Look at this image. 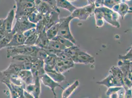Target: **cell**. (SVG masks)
Returning a JSON list of instances; mask_svg holds the SVG:
<instances>
[{
  "label": "cell",
  "instance_id": "cell-1",
  "mask_svg": "<svg viewBox=\"0 0 132 98\" xmlns=\"http://www.w3.org/2000/svg\"><path fill=\"white\" fill-rule=\"evenodd\" d=\"M39 48L36 46H30L25 45L16 47H8L7 48L6 56L7 58H12L17 55H28L36 57L37 52Z\"/></svg>",
  "mask_w": 132,
  "mask_h": 98
},
{
  "label": "cell",
  "instance_id": "cell-2",
  "mask_svg": "<svg viewBox=\"0 0 132 98\" xmlns=\"http://www.w3.org/2000/svg\"><path fill=\"white\" fill-rule=\"evenodd\" d=\"M73 19L71 15L69 16L60 18L59 21V27L57 35L67 39L76 45V40L72 35L70 27V22Z\"/></svg>",
  "mask_w": 132,
  "mask_h": 98
},
{
  "label": "cell",
  "instance_id": "cell-3",
  "mask_svg": "<svg viewBox=\"0 0 132 98\" xmlns=\"http://www.w3.org/2000/svg\"><path fill=\"white\" fill-rule=\"evenodd\" d=\"M88 5L82 7L77 8L71 15L74 19L77 18L81 20H86L88 17L93 14L95 9L94 1H89Z\"/></svg>",
  "mask_w": 132,
  "mask_h": 98
},
{
  "label": "cell",
  "instance_id": "cell-4",
  "mask_svg": "<svg viewBox=\"0 0 132 98\" xmlns=\"http://www.w3.org/2000/svg\"><path fill=\"white\" fill-rule=\"evenodd\" d=\"M103 14L104 21L110 24L114 27H120V24L118 22L119 16L117 13L113 11L112 9L106 8L104 6L98 8Z\"/></svg>",
  "mask_w": 132,
  "mask_h": 98
},
{
  "label": "cell",
  "instance_id": "cell-5",
  "mask_svg": "<svg viewBox=\"0 0 132 98\" xmlns=\"http://www.w3.org/2000/svg\"><path fill=\"white\" fill-rule=\"evenodd\" d=\"M75 63H80L87 65L95 62V58L93 56L80 50L77 52L76 55L72 58Z\"/></svg>",
  "mask_w": 132,
  "mask_h": 98
},
{
  "label": "cell",
  "instance_id": "cell-6",
  "mask_svg": "<svg viewBox=\"0 0 132 98\" xmlns=\"http://www.w3.org/2000/svg\"><path fill=\"white\" fill-rule=\"evenodd\" d=\"M36 27V25L30 22L28 19L22 21H15V24L12 27V33L13 34H23L28 30Z\"/></svg>",
  "mask_w": 132,
  "mask_h": 98
},
{
  "label": "cell",
  "instance_id": "cell-7",
  "mask_svg": "<svg viewBox=\"0 0 132 98\" xmlns=\"http://www.w3.org/2000/svg\"><path fill=\"white\" fill-rule=\"evenodd\" d=\"M75 64V63L72 60H64L57 56L54 70L63 74L65 72L74 67Z\"/></svg>",
  "mask_w": 132,
  "mask_h": 98
},
{
  "label": "cell",
  "instance_id": "cell-8",
  "mask_svg": "<svg viewBox=\"0 0 132 98\" xmlns=\"http://www.w3.org/2000/svg\"><path fill=\"white\" fill-rule=\"evenodd\" d=\"M39 80L41 81L44 85L49 87L51 89V91L53 93L54 95V98H57V95L55 92V89L57 87H60L63 90L64 89L63 87L61 86L60 84L54 82L52 79H51L46 74H44L42 76H39Z\"/></svg>",
  "mask_w": 132,
  "mask_h": 98
},
{
  "label": "cell",
  "instance_id": "cell-9",
  "mask_svg": "<svg viewBox=\"0 0 132 98\" xmlns=\"http://www.w3.org/2000/svg\"><path fill=\"white\" fill-rule=\"evenodd\" d=\"M60 13V11H52L44 17L43 19L46 25L45 31L51 26L59 22L60 19L59 17Z\"/></svg>",
  "mask_w": 132,
  "mask_h": 98
},
{
  "label": "cell",
  "instance_id": "cell-10",
  "mask_svg": "<svg viewBox=\"0 0 132 98\" xmlns=\"http://www.w3.org/2000/svg\"><path fill=\"white\" fill-rule=\"evenodd\" d=\"M15 9L14 8L11 9L8 13L6 17L4 20L3 27L7 34L12 32L13 23L15 19Z\"/></svg>",
  "mask_w": 132,
  "mask_h": 98
},
{
  "label": "cell",
  "instance_id": "cell-11",
  "mask_svg": "<svg viewBox=\"0 0 132 98\" xmlns=\"http://www.w3.org/2000/svg\"><path fill=\"white\" fill-rule=\"evenodd\" d=\"M96 83L100 85H104L108 88L112 87H123L121 83L118 82L110 74L104 79L101 81L97 82Z\"/></svg>",
  "mask_w": 132,
  "mask_h": 98
},
{
  "label": "cell",
  "instance_id": "cell-12",
  "mask_svg": "<svg viewBox=\"0 0 132 98\" xmlns=\"http://www.w3.org/2000/svg\"><path fill=\"white\" fill-rule=\"evenodd\" d=\"M36 9L44 16L50 12L54 11L50 5L44 1H35Z\"/></svg>",
  "mask_w": 132,
  "mask_h": 98
},
{
  "label": "cell",
  "instance_id": "cell-13",
  "mask_svg": "<svg viewBox=\"0 0 132 98\" xmlns=\"http://www.w3.org/2000/svg\"><path fill=\"white\" fill-rule=\"evenodd\" d=\"M44 69L45 73L56 82L59 83L65 81V77L62 74L57 72L53 69L50 68L44 65Z\"/></svg>",
  "mask_w": 132,
  "mask_h": 98
},
{
  "label": "cell",
  "instance_id": "cell-14",
  "mask_svg": "<svg viewBox=\"0 0 132 98\" xmlns=\"http://www.w3.org/2000/svg\"><path fill=\"white\" fill-rule=\"evenodd\" d=\"M31 71L33 74L34 79L39 77L45 74L44 60H37L33 63Z\"/></svg>",
  "mask_w": 132,
  "mask_h": 98
},
{
  "label": "cell",
  "instance_id": "cell-15",
  "mask_svg": "<svg viewBox=\"0 0 132 98\" xmlns=\"http://www.w3.org/2000/svg\"><path fill=\"white\" fill-rule=\"evenodd\" d=\"M26 40V38L24 35L23 34H21V33L14 34L10 43L8 44L7 46V48L23 45H24Z\"/></svg>",
  "mask_w": 132,
  "mask_h": 98
},
{
  "label": "cell",
  "instance_id": "cell-16",
  "mask_svg": "<svg viewBox=\"0 0 132 98\" xmlns=\"http://www.w3.org/2000/svg\"><path fill=\"white\" fill-rule=\"evenodd\" d=\"M50 41V39L47 37L45 31H43L39 33L35 46L41 49H46L48 47Z\"/></svg>",
  "mask_w": 132,
  "mask_h": 98
},
{
  "label": "cell",
  "instance_id": "cell-17",
  "mask_svg": "<svg viewBox=\"0 0 132 98\" xmlns=\"http://www.w3.org/2000/svg\"><path fill=\"white\" fill-rule=\"evenodd\" d=\"M17 76L24 82L25 85L34 83V77L31 70H22L18 73Z\"/></svg>",
  "mask_w": 132,
  "mask_h": 98
},
{
  "label": "cell",
  "instance_id": "cell-18",
  "mask_svg": "<svg viewBox=\"0 0 132 98\" xmlns=\"http://www.w3.org/2000/svg\"><path fill=\"white\" fill-rule=\"evenodd\" d=\"M15 11H21L24 9L31 8L35 7V1L28 0H19L15 1Z\"/></svg>",
  "mask_w": 132,
  "mask_h": 98
},
{
  "label": "cell",
  "instance_id": "cell-19",
  "mask_svg": "<svg viewBox=\"0 0 132 98\" xmlns=\"http://www.w3.org/2000/svg\"><path fill=\"white\" fill-rule=\"evenodd\" d=\"M56 6L57 8H61L65 9L66 10L72 13L75 11L77 7L73 6L67 0H57Z\"/></svg>",
  "mask_w": 132,
  "mask_h": 98
},
{
  "label": "cell",
  "instance_id": "cell-20",
  "mask_svg": "<svg viewBox=\"0 0 132 98\" xmlns=\"http://www.w3.org/2000/svg\"><path fill=\"white\" fill-rule=\"evenodd\" d=\"M12 60L16 61L23 63H33L38 60L36 57L28 55H17L12 57Z\"/></svg>",
  "mask_w": 132,
  "mask_h": 98
},
{
  "label": "cell",
  "instance_id": "cell-21",
  "mask_svg": "<svg viewBox=\"0 0 132 98\" xmlns=\"http://www.w3.org/2000/svg\"><path fill=\"white\" fill-rule=\"evenodd\" d=\"M79 82L77 80L73 82L72 84L67 87L66 89H64L62 94V98H69L75 90L79 86Z\"/></svg>",
  "mask_w": 132,
  "mask_h": 98
},
{
  "label": "cell",
  "instance_id": "cell-22",
  "mask_svg": "<svg viewBox=\"0 0 132 98\" xmlns=\"http://www.w3.org/2000/svg\"><path fill=\"white\" fill-rule=\"evenodd\" d=\"M131 12L132 10H131V8L126 3L121 1V2L119 4L117 13L118 14L119 16H121L122 19L124 18L127 13Z\"/></svg>",
  "mask_w": 132,
  "mask_h": 98
},
{
  "label": "cell",
  "instance_id": "cell-23",
  "mask_svg": "<svg viewBox=\"0 0 132 98\" xmlns=\"http://www.w3.org/2000/svg\"><path fill=\"white\" fill-rule=\"evenodd\" d=\"M109 73L112 76L114 77L118 82H120L122 84V86H123V75L120 69L118 67L112 66L110 68Z\"/></svg>",
  "mask_w": 132,
  "mask_h": 98
},
{
  "label": "cell",
  "instance_id": "cell-24",
  "mask_svg": "<svg viewBox=\"0 0 132 98\" xmlns=\"http://www.w3.org/2000/svg\"><path fill=\"white\" fill-rule=\"evenodd\" d=\"M59 23L58 22L57 23L55 24L54 25L51 26L47 30L45 31L47 37L50 40L55 38V37L57 35L58 30H59Z\"/></svg>",
  "mask_w": 132,
  "mask_h": 98
},
{
  "label": "cell",
  "instance_id": "cell-25",
  "mask_svg": "<svg viewBox=\"0 0 132 98\" xmlns=\"http://www.w3.org/2000/svg\"><path fill=\"white\" fill-rule=\"evenodd\" d=\"M96 21V25L98 27H102L104 24V20L102 12L98 8H95L93 13Z\"/></svg>",
  "mask_w": 132,
  "mask_h": 98
},
{
  "label": "cell",
  "instance_id": "cell-26",
  "mask_svg": "<svg viewBox=\"0 0 132 98\" xmlns=\"http://www.w3.org/2000/svg\"><path fill=\"white\" fill-rule=\"evenodd\" d=\"M44 16L36 10V9L33 11L32 13L28 16V20L34 24H37L38 22L42 20Z\"/></svg>",
  "mask_w": 132,
  "mask_h": 98
},
{
  "label": "cell",
  "instance_id": "cell-27",
  "mask_svg": "<svg viewBox=\"0 0 132 98\" xmlns=\"http://www.w3.org/2000/svg\"><path fill=\"white\" fill-rule=\"evenodd\" d=\"M34 88L32 95L34 98H39L40 94V83L39 77L34 79Z\"/></svg>",
  "mask_w": 132,
  "mask_h": 98
},
{
  "label": "cell",
  "instance_id": "cell-28",
  "mask_svg": "<svg viewBox=\"0 0 132 98\" xmlns=\"http://www.w3.org/2000/svg\"><path fill=\"white\" fill-rule=\"evenodd\" d=\"M57 56L55 55H49L44 60V65L50 68L54 69Z\"/></svg>",
  "mask_w": 132,
  "mask_h": 98
},
{
  "label": "cell",
  "instance_id": "cell-29",
  "mask_svg": "<svg viewBox=\"0 0 132 98\" xmlns=\"http://www.w3.org/2000/svg\"><path fill=\"white\" fill-rule=\"evenodd\" d=\"M48 48L53 49L57 52L63 51L67 49L66 47L62 45L59 42L53 39L50 40L48 46Z\"/></svg>",
  "mask_w": 132,
  "mask_h": 98
},
{
  "label": "cell",
  "instance_id": "cell-30",
  "mask_svg": "<svg viewBox=\"0 0 132 98\" xmlns=\"http://www.w3.org/2000/svg\"><path fill=\"white\" fill-rule=\"evenodd\" d=\"M13 34H14L12 32L9 33L6 36L0 40V50L4 48L7 47L8 44L10 43Z\"/></svg>",
  "mask_w": 132,
  "mask_h": 98
},
{
  "label": "cell",
  "instance_id": "cell-31",
  "mask_svg": "<svg viewBox=\"0 0 132 98\" xmlns=\"http://www.w3.org/2000/svg\"><path fill=\"white\" fill-rule=\"evenodd\" d=\"M53 40H55L56 41H57L58 42H59L62 45H63V46L66 47L67 48L72 47V46L75 45V44H73L70 40H68L67 39L63 38L62 37H61V36H58V35H57L55 38H53Z\"/></svg>",
  "mask_w": 132,
  "mask_h": 98
},
{
  "label": "cell",
  "instance_id": "cell-32",
  "mask_svg": "<svg viewBox=\"0 0 132 98\" xmlns=\"http://www.w3.org/2000/svg\"><path fill=\"white\" fill-rule=\"evenodd\" d=\"M38 36H39V33L36 32L32 35L26 38L24 45L27 46H35V44L37 40V39L38 38Z\"/></svg>",
  "mask_w": 132,
  "mask_h": 98
},
{
  "label": "cell",
  "instance_id": "cell-33",
  "mask_svg": "<svg viewBox=\"0 0 132 98\" xmlns=\"http://www.w3.org/2000/svg\"><path fill=\"white\" fill-rule=\"evenodd\" d=\"M121 1L119 0H105L103 1V6L111 9L114 6L120 3Z\"/></svg>",
  "mask_w": 132,
  "mask_h": 98
},
{
  "label": "cell",
  "instance_id": "cell-34",
  "mask_svg": "<svg viewBox=\"0 0 132 98\" xmlns=\"http://www.w3.org/2000/svg\"><path fill=\"white\" fill-rule=\"evenodd\" d=\"M132 47H131L126 54L124 55H120L119 56V60L121 61H132Z\"/></svg>",
  "mask_w": 132,
  "mask_h": 98
},
{
  "label": "cell",
  "instance_id": "cell-35",
  "mask_svg": "<svg viewBox=\"0 0 132 98\" xmlns=\"http://www.w3.org/2000/svg\"><path fill=\"white\" fill-rule=\"evenodd\" d=\"M47 55V54L44 49L39 48L36 55V57L39 60H44Z\"/></svg>",
  "mask_w": 132,
  "mask_h": 98
},
{
  "label": "cell",
  "instance_id": "cell-36",
  "mask_svg": "<svg viewBox=\"0 0 132 98\" xmlns=\"http://www.w3.org/2000/svg\"><path fill=\"white\" fill-rule=\"evenodd\" d=\"M123 88V87H112L109 88L106 92V95L109 96L110 94L118 92Z\"/></svg>",
  "mask_w": 132,
  "mask_h": 98
},
{
  "label": "cell",
  "instance_id": "cell-37",
  "mask_svg": "<svg viewBox=\"0 0 132 98\" xmlns=\"http://www.w3.org/2000/svg\"><path fill=\"white\" fill-rule=\"evenodd\" d=\"M36 32V27L31 28L29 30H28L27 31H26L25 32L23 33V34H24V35L26 37V38H27L28 37L30 36L31 35H32L34 33Z\"/></svg>",
  "mask_w": 132,
  "mask_h": 98
},
{
  "label": "cell",
  "instance_id": "cell-38",
  "mask_svg": "<svg viewBox=\"0 0 132 98\" xmlns=\"http://www.w3.org/2000/svg\"><path fill=\"white\" fill-rule=\"evenodd\" d=\"M125 93L124 95V98H132V89L124 88Z\"/></svg>",
  "mask_w": 132,
  "mask_h": 98
},
{
  "label": "cell",
  "instance_id": "cell-39",
  "mask_svg": "<svg viewBox=\"0 0 132 98\" xmlns=\"http://www.w3.org/2000/svg\"><path fill=\"white\" fill-rule=\"evenodd\" d=\"M94 2L96 8H100L103 6V1H94Z\"/></svg>",
  "mask_w": 132,
  "mask_h": 98
},
{
  "label": "cell",
  "instance_id": "cell-40",
  "mask_svg": "<svg viewBox=\"0 0 132 98\" xmlns=\"http://www.w3.org/2000/svg\"><path fill=\"white\" fill-rule=\"evenodd\" d=\"M23 95H24V98H34L31 94L28 93L25 90H24Z\"/></svg>",
  "mask_w": 132,
  "mask_h": 98
},
{
  "label": "cell",
  "instance_id": "cell-41",
  "mask_svg": "<svg viewBox=\"0 0 132 98\" xmlns=\"http://www.w3.org/2000/svg\"><path fill=\"white\" fill-rule=\"evenodd\" d=\"M109 98H119V96L118 92L114 93H112L111 94H110L109 96Z\"/></svg>",
  "mask_w": 132,
  "mask_h": 98
},
{
  "label": "cell",
  "instance_id": "cell-42",
  "mask_svg": "<svg viewBox=\"0 0 132 98\" xmlns=\"http://www.w3.org/2000/svg\"><path fill=\"white\" fill-rule=\"evenodd\" d=\"M4 20V19H0V28L2 27V26H3Z\"/></svg>",
  "mask_w": 132,
  "mask_h": 98
}]
</instances>
